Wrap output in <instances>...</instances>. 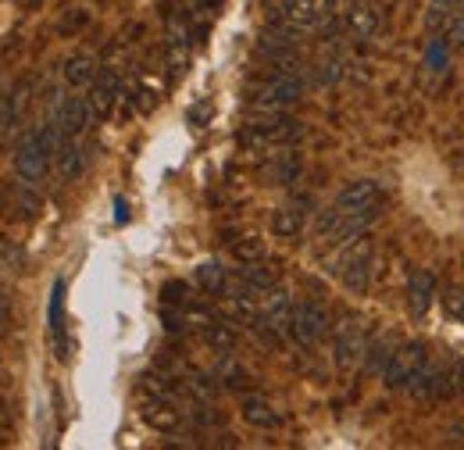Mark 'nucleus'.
I'll list each match as a JSON object with an SVG mask.
<instances>
[{
	"instance_id": "nucleus-37",
	"label": "nucleus",
	"mask_w": 464,
	"mask_h": 450,
	"mask_svg": "<svg viewBox=\"0 0 464 450\" xmlns=\"http://www.w3.org/2000/svg\"><path fill=\"white\" fill-rule=\"evenodd\" d=\"M7 311H11V300H7V293L0 289V318H7Z\"/></svg>"
},
{
	"instance_id": "nucleus-17",
	"label": "nucleus",
	"mask_w": 464,
	"mask_h": 450,
	"mask_svg": "<svg viewBox=\"0 0 464 450\" xmlns=\"http://www.w3.org/2000/svg\"><path fill=\"white\" fill-rule=\"evenodd\" d=\"M239 415H243V422L254 426V429H276V426L283 422V415L276 411V404L261 394L239 396Z\"/></svg>"
},
{
	"instance_id": "nucleus-13",
	"label": "nucleus",
	"mask_w": 464,
	"mask_h": 450,
	"mask_svg": "<svg viewBox=\"0 0 464 450\" xmlns=\"http://www.w3.org/2000/svg\"><path fill=\"white\" fill-rule=\"evenodd\" d=\"M307 208H311V201H307V197H300V201H290V204L276 208V211L268 215V229H272V236H276V240H296V236L304 232V225H307Z\"/></svg>"
},
{
	"instance_id": "nucleus-1",
	"label": "nucleus",
	"mask_w": 464,
	"mask_h": 450,
	"mask_svg": "<svg viewBox=\"0 0 464 450\" xmlns=\"http://www.w3.org/2000/svg\"><path fill=\"white\" fill-rule=\"evenodd\" d=\"M304 122L296 118H286L283 112H265V118H254L243 125L239 140L254 151H265V147H293L304 140Z\"/></svg>"
},
{
	"instance_id": "nucleus-21",
	"label": "nucleus",
	"mask_w": 464,
	"mask_h": 450,
	"mask_svg": "<svg viewBox=\"0 0 464 450\" xmlns=\"http://www.w3.org/2000/svg\"><path fill=\"white\" fill-rule=\"evenodd\" d=\"M54 161H58V175L64 182H75L82 171H86V151H82V143L75 140V136H68L64 143H61V151L54 154Z\"/></svg>"
},
{
	"instance_id": "nucleus-39",
	"label": "nucleus",
	"mask_w": 464,
	"mask_h": 450,
	"mask_svg": "<svg viewBox=\"0 0 464 450\" xmlns=\"http://www.w3.org/2000/svg\"><path fill=\"white\" fill-rule=\"evenodd\" d=\"M454 436H458V440H464V422H458V426H454Z\"/></svg>"
},
{
	"instance_id": "nucleus-40",
	"label": "nucleus",
	"mask_w": 464,
	"mask_h": 450,
	"mask_svg": "<svg viewBox=\"0 0 464 450\" xmlns=\"http://www.w3.org/2000/svg\"><path fill=\"white\" fill-rule=\"evenodd\" d=\"M322 4H325V7H333V4H336V0H322Z\"/></svg>"
},
{
	"instance_id": "nucleus-34",
	"label": "nucleus",
	"mask_w": 464,
	"mask_h": 450,
	"mask_svg": "<svg viewBox=\"0 0 464 450\" xmlns=\"http://www.w3.org/2000/svg\"><path fill=\"white\" fill-rule=\"evenodd\" d=\"M161 300H165V308L186 304V282H165V289H161Z\"/></svg>"
},
{
	"instance_id": "nucleus-19",
	"label": "nucleus",
	"mask_w": 464,
	"mask_h": 450,
	"mask_svg": "<svg viewBox=\"0 0 464 450\" xmlns=\"http://www.w3.org/2000/svg\"><path fill=\"white\" fill-rule=\"evenodd\" d=\"M432 297H436V279H432V272H429V269H414V272L407 276V308H411V315L421 318V315L429 311Z\"/></svg>"
},
{
	"instance_id": "nucleus-20",
	"label": "nucleus",
	"mask_w": 464,
	"mask_h": 450,
	"mask_svg": "<svg viewBox=\"0 0 464 450\" xmlns=\"http://www.w3.org/2000/svg\"><path fill=\"white\" fill-rule=\"evenodd\" d=\"M347 29L353 40H372L375 33H379V11H375V4L372 0H353L347 7Z\"/></svg>"
},
{
	"instance_id": "nucleus-23",
	"label": "nucleus",
	"mask_w": 464,
	"mask_h": 450,
	"mask_svg": "<svg viewBox=\"0 0 464 450\" xmlns=\"http://www.w3.org/2000/svg\"><path fill=\"white\" fill-rule=\"evenodd\" d=\"M193 279H197V286H200L204 293H211V297L226 293V286H229V276H226L222 261H200L197 272H193Z\"/></svg>"
},
{
	"instance_id": "nucleus-33",
	"label": "nucleus",
	"mask_w": 464,
	"mask_h": 450,
	"mask_svg": "<svg viewBox=\"0 0 464 450\" xmlns=\"http://www.w3.org/2000/svg\"><path fill=\"white\" fill-rule=\"evenodd\" d=\"M218 383H226L229 390H239V386L246 383V372H243L239 365H232V361H226V365H222V372H218Z\"/></svg>"
},
{
	"instance_id": "nucleus-26",
	"label": "nucleus",
	"mask_w": 464,
	"mask_h": 450,
	"mask_svg": "<svg viewBox=\"0 0 464 450\" xmlns=\"http://www.w3.org/2000/svg\"><path fill=\"white\" fill-rule=\"evenodd\" d=\"M25 265H29L25 247H22V243H14V240H0V269L18 276V272H25Z\"/></svg>"
},
{
	"instance_id": "nucleus-6",
	"label": "nucleus",
	"mask_w": 464,
	"mask_h": 450,
	"mask_svg": "<svg viewBox=\"0 0 464 450\" xmlns=\"http://www.w3.org/2000/svg\"><path fill=\"white\" fill-rule=\"evenodd\" d=\"M333 208H336L340 215L379 219V208H382V186H379L375 179H353V182H347V186L336 193Z\"/></svg>"
},
{
	"instance_id": "nucleus-36",
	"label": "nucleus",
	"mask_w": 464,
	"mask_h": 450,
	"mask_svg": "<svg viewBox=\"0 0 464 450\" xmlns=\"http://www.w3.org/2000/svg\"><path fill=\"white\" fill-rule=\"evenodd\" d=\"M11 429V411H7V404L0 400V433H7Z\"/></svg>"
},
{
	"instance_id": "nucleus-35",
	"label": "nucleus",
	"mask_w": 464,
	"mask_h": 450,
	"mask_svg": "<svg viewBox=\"0 0 464 450\" xmlns=\"http://www.w3.org/2000/svg\"><path fill=\"white\" fill-rule=\"evenodd\" d=\"M208 114H211V104H197V108H189V122H193V125H204Z\"/></svg>"
},
{
	"instance_id": "nucleus-30",
	"label": "nucleus",
	"mask_w": 464,
	"mask_h": 450,
	"mask_svg": "<svg viewBox=\"0 0 464 450\" xmlns=\"http://www.w3.org/2000/svg\"><path fill=\"white\" fill-rule=\"evenodd\" d=\"M86 22H90V11H82V7H68V11L61 15L58 33H61V36H72V33H79Z\"/></svg>"
},
{
	"instance_id": "nucleus-25",
	"label": "nucleus",
	"mask_w": 464,
	"mask_h": 450,
	"mask_svg": "<svg viewBox=\"0 0 464 450\" xmlns=\"http://www.w3.org/2000/svg\"><path fill=\"white\" fill-rule=\"evenodd\" d=\"M239 279L265 297V293L276 286V272H272V269H265L261 261H250V265H239Z\"/></svg>"
},
{
	"instance_id": "nucleus-2",
	"label": "nucleus",
	"mask_w": 464,
	"mask_h": 450,
	"mask_svg": "<svg viewBox=\"0 0 464 450\" xmlns=\"http://www.w3.org/2000/svg\"><path fill=\"white\" fill-rule=\"evenodd\" d=\"M329 272H336L353 297H364L368 286H372V240L357 236L343 247H336V258L329 261Z\"/></svg>"
},
{
	"instance_id": "nucleus-3",
	"label": "nucleus",
	"mask_w": 464,
	"mask_h": 450,
	"mask_svg": "<svg viewBox=\"0 0 464 450\" xmlns=\"http://www.w3.org/2000/svg\"><path fill=\"white\" fill-rule=\"evenodd\" d=\"M300 97H304V83L293 72H276L250 90V104L257 112H290L293 104H300Z\"/></svg>"
},
{
	"instance_id": "nucleus-31",
	"label": "nucleus",
	"mask_w": 464,
	"mask_h": 450,
	"mask_svg": "<svg viewBox=\"0 0 464 450\" xmlns=\"http://www.w3.org/2000/svg\"><path fill=\"white\" fill-rule=\"evenodd\" d=\"M440 300H443V311H447L454 322H461V326H464V289H461V286H450V289H447Z\"/></svg>"
},
{
	"instance_id": "nucleus-7",
	"label": "nucleus",
	"mask_w": 464,
	"mask_h": 450,
	"mask_svg": "<svg viewBox=\"0 0 464 450\" xmlns=\"http://www.w3.org/2000/svg\"><path fill=\"white\" fill-rule=\"evenodd\" d=\"M329 308L322 300H300L293 304V318H290V337L300 347H314L318 339L329 333Z\"/></svg>"
},
{
	"instance_id": "nucleus-27",
	"label": "nucleus",
	"mask_w": 464,
	"mask_h": 450,
	"mask_svg": "<svg viewBox=\"0 0 464 450\" xmlns=\"http://www.w3.org/2000/svg\"><path fill=\"white\" fill-rule=\"evenodd\" d=\"M464 11V0H429V15H425V25L429 29H440L447 18L461 15Z\"/></svg>"
},
{
	"instance_id": "nucleus-9",
	"label": "nucleus",
	"mask_w": 464,
	"mask_h": 450,
	"mask_svg": "<svg viewBox=\"0 0 464 450\" xmlns=\"http://www.w3.org/2000/svg\"><path fill=\"white\" fill-rule=\"evenodd\" d=\"M33 186L36 182H25V179L0 186V215L14 219V222H33L44 211V201H40V193Z\"/></svg>"
},
{
	"instance_id": "nucleus-18",
	"label": "nucleus",
	"mask_w": 464,
	"mask_h": 450,
	"mask_svg": "<svg viewBox=\"0 0 464 450\" xmlns=\"http://www.w3.org/2000/svg\"><path fill=\"white\" fill-rule=\"evenodd\" d=\"M272 18L296 25V29H311L318 22V4L314 0H272Z\"/></svg>"
},
{
	"instance_id": "nucleus-11",
	"label": "nucleus",
	"mask_w": 464,
	"mask_h": 450,
	"mask_svg": "<svg viewBox=\"0 0 464 450\" xmlns=\"http://www.w3.org/2000/svg\"><path fill=\"white\" fill-rule=\"evenodd\" d=\"M51 118L61 125V132L64 136H82L86 129H90V122H93V108H90V97H61L54 101V112Z\"/></svg>"
},
{
	"instance_id": "nucleus-14",
	"label": "nucleus",
	"mask_w": 464,
	"mask_h": 450,
	"mask_svg": "<svg viewBox=\"0 0 464 450\" xmlns=\"http://www.w3.org/2000/svg\"><path fill=\"white\" fill-rule=\"evenodd\" d=\"M300 171H304L300 154L290 151V147H283L279 154H272V158L261 165V179H265V186H293V182L300 179Z\"/></svg>"
},
{
	"instance_id": "nucleus-15",
	"label": "nucleus",
	"mask_w": 464,
	"mask_h": 450,
	"mask_svg": "<svg viewBox=\"0 0 464 450\" xmlns=\"http://www.w3.org/2000/svg\"><path fill=\"white\" fill-rule=\"evenodd\" d=\"M121 97V79H118L115 68H101L97 79L90 83V108L93 114H111L115 112V101Z\"/></svg>"
},
{
	"instance_id": "nucleus-29",
	"label": "nucleus",
	"mask_w": 464,
	"mask_h": 450,
	"mask_svg": "<svg viewBox=\"0 0 464 450\" xmlns=\"http://www.w3.org/2000/svg\"><path fill=\"white\" fill-rule=\"evenodd\" d=\"M454 396H464V357L450 361L447 379H443V400H454Z\"/></svg>"
},
{
	"instance_id": "nucleus-10",
	"label": "nucleus",
	"mask_w": 464,
	"mask_h": 450,
	"mask_svg": "<svg viewBox=\"0 0 464 450\" xmlns=\"http://www.w3.org/2000/svg\"><path fill=\"white\" fill-rule=\"evenodd\" d=\"M447 368H450V357H429L421 365V372L411 379L407 396L418 400V404H432V400H443V379H447Z\"/></svg>"
},
{
	"instance_id": "nucleus-8",
	"label": "nucleus",
	"mask_w": 464,
	"mask_h": 450,
	"mask_svg": "<svg viewBox=\"0 0 464 450\" xmlns=\"http://www.w3.org/2000/svg\"><path fill=\"white\" fill-rule=\"evenodd\" d=\"M364 350H368L364 322L350 315V318H343V322L336 326V333H333V361H336L340 372H353V368L361 365Z\"/></svg>"
},
{
	"instance_id": "nucleus-22",
	"label": "nucleus",
	"mask_w": 464,
	"mask_h": 450,
	"mask_svg": "<svg viewBox=\"0 0 464 450\" xmlns=\"http://www.w3.org/2000/svg\"><path fill=\"white\" fill-rule=\"evenodd\" d=\"M61 75H64V83H68L72 90H79V86H90V83L97 79V61H93L90 54H72L68 61H64Z\"/></svg>"
},
{
	"instance_id": "nucleus-41",
	"label": "nucleus",
	"mask_w": 464,
	"mask_h": 450,
	"mask_svg": "<svg viewBox=\"0 0 464 450\" xmlns=\"http://www.w3.org/2000/svg\"><path fill=\"white\" fill-rule=\"evenodd\" d=\"M461 15H464V11H461Z\"/></svg>"
},
{
	"instance_id": "nucleus-12",
	"label": "nucleus",
	"mask_w": 464,
	"mask_h": 450,
	"mask_svg": "<svg viewBox=\"0 0 464 450\" xmlns=\"http://www.w3.org/2000/svg\"><path fill=\"white\" fill-rule=\"evenodd\" d=\"M290 318H293V300L283 286H272L265 297H261V326L276 337L290 333Z\"/></svg>"
},
{
	"instance_id": "nucleus-28",
	"label": "nucleus",
	"mask_w": 464,
	"mask_h": 450,
	"mask_svg": "<svg viewBox=\"0 0 464 450\" xmlns=\"http://www.w3.org/2000/svg\"><path fill=\"white\" fill-rule=\"evenodd\" d=\"M232 258L239 265H250V261H265V243L257 236H243L239 243H232Z\"/></svg>"
},
{
	"instance_id": "nucleus-32",
	"label": "nucleus",
	"mask_w": 464,
	"mask_h": 450,
	"mask_svg": "<svg viewBox=\"0 0 464 450\" xmlns=\"http://www.w3.org/2000/svg\"><path fill=\"white\" fill-rule=\"evenodd\" d=\"M340 75H343V61H340V57H325V61L318 64V83H322V86H333Z\"/></svg>"
},
{
	"instance_id": "nucleus-38",
	"label": "nucleus",
	"mask_w": 464,
	"mask_h": 450,
	"mask_svg": "<svg viewBox=\"0 0 464 450\" xmlns=\"http://www.w3.org/2000/svg\"><path fill=\"white\" fill-rule=\"evenodd\" d=\"M197 4H200V7H208V11H215V7H222L226 0H197Z\"/></svg>"
},
{
	"instance_id": "nucleus-16",
	"label": "nucleus",
	"mask_w": 464,
	"mask_h": 450,
	"mask_svg": "<svg viewBox=\"0 0 464 450\" xmlns=\"http://www.w3.org/2000/svg\"><path fill=\"white\" fill-rule=\"evenodd\" d=\"M140 418H143L154 433H175V429L182 426V411L175 407V400H165V396H150V400H143Z\"/></svg>"
},
{
	"instance_id": "nucleus-5",
	"label": "nucleus",
	"mask_w": 464,
	"mask_h": 450,
	"mask_svg": "<svg viewBox=\"0 0 464 450\" xmlns=\"http://www.w3.org/2000/svg\"><path fill=\"white\" fill-rule=\"evenodd\" d=\"M429 361V343L425 339H407L393 350L390 365L382 368V386L386 390H407L411 379L421 372V365Z\"/></svg>"
},
{
	"instance_id": "nucleus-24",
	"label": "nucleus",
	"mask_w": 464,
	"mask_h": 450,
	"mask_svg": "<svg viewBox=\"0 0 464 450\" xmlns=\"http://www.w3.org/2000/svg\"><path fill=\"white\" fill-rule=\"evenodd\" d=\"M397 347H401L397 339L390 337V333H382V337L364 350V357H368V361H364V365H368V372H382V368L390 365V357H393V350H397Z\"/></svg>"
},
{
	"instance_id": "nucleus-4",
	"label": "nucleus",
	"mask_w": 464,
	"mask_h": 450,
	"mask_svg": "<svg viewBox=\"0 0 464 450\" xmlns=\"http://www.w3.org/2000/svg\"><path fill=\"white\" fill-rule=\"evenodd\" d=\"M51 161H54V151L47 147L44 129H40V125L29 129V132L18 140V147H14V171H18V179H25V182H44L47 171H51Z\"/></svg>"
}]
</instances>
